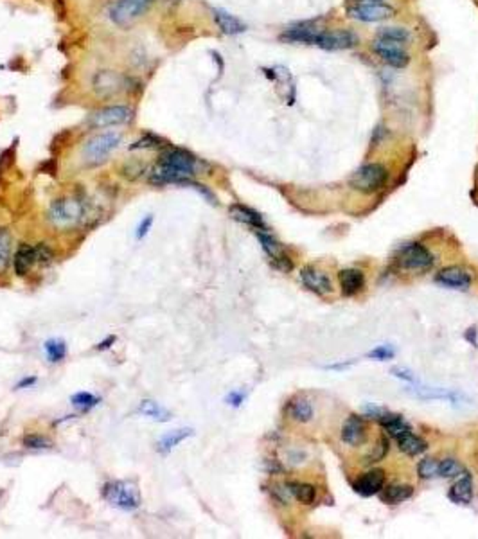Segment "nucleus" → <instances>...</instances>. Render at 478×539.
Segmentation results:
<instances>
[{
  "mask_svg": "<svg viewBox=\"0 0 478 539\" xmlns=\"http://www.w3.org/2000/svg\"><path fill=\"white\" fill-rule=\"evenodd\" d=\"M200 169L201 162L191 151L182 148H170L158 158L155 169L149 174V182L155 185H167V183L183 185Z\"/></svg>",
  "mask_w": 478,
  "mask_h": 539,
  "instance_id": "obj_1",
  "label": "nucleus"
},
{
  "mask_svg": "<svg viewBox=\"0 0 478 539\" xmlns=\"http://www.w3.org/2000/svg\"><path fill=\"white\" fill-rule=\"evenodd\" d=\"M122 135L119 131L97 133L83 146V162L87 165H99L121 146Z\"/></svg>",
  "mask_w": 478,
  "mask_h": 539,
  "instance_id": "obj_2",
  "label": "nucleus"
},
{
  "mask_svg": "<svg viewBox=\"0 0 478 539\" xmlns=\"http://www.w3.org/2000/svg\"><path fill=\"white\" fill-rule=\"evenodd\" d=\"M388 182V171L381 164H365L356 169L349 179V185L354 191L363 192V194H372V192L381 191Z\"/></svg>",
  "mask_w": 478,
  "mask_h": 539,
  "instance_id": "obj_3",
  "label": "nucleus"
},
{
  "mask_svg": "<svg viewBox=\"0 0 478 539\" xmlns=\"http://www.w3.org/2000/svg\"><path fill=\"white\" fill-rule=\"evenodd\" d=\"M103 496L106 500L122 511H135L140 507V491L137 483L126 482V480H115L106 483L103 489Z\"/></svg>",
  "mask_w": 478,
  "mask_h": 539,
  "instance_id": "obj_4",
  "label": "nucleus"
},
{
  "mask_svg": "<svg viewBox=\"0 0 478 539\" xmlns=\"http://www.w3.org/2000/svg\"><path fill=\"white\" fill-rule=\"evenodd\" d=\"M49 222L58 229H69L81 222L83 205L74 198H61L49 207Z\"/></svg>",
  "mask_w": 478,
  "mask_h": 539,
  "instance_id": "obj_5",
  "label": "nucleus"
},
{
  "mask_svg": "<svg viewBox=\"0 0 478 539\" xmlns=\"http://www.w3.org/2000/svg\"><path fill=\"white\" fill-rule=\"evenodd\" d=\"M133 108L128 105H110L105 108L96 110L88 117V126L90 128H113L126 124L133 119Z\"/></svg>",
  "mask_w": 478,
  "mask_h": 539,
  "instance_id": "obj_6",
  "label": "nucleus"
},
{
  "mask_svg": "<svg viewBox=\"0 0 478 539\" xmlns=\"http://www.w3.org/2000/svg\"><path fill=\"white\" fill-rule=\"evenodd\" d=\"M153 4V0H117L108 9V18L115 26H128L142 17Z\"/></svg>",
  "mask_w": 478,
  "mask_h": 539,
  "instance_id": "obj_7",
  "label": "nucleus"
},
{
  "mask_svg": "<svg viewBox=\"0 0 478 539\" xmlns=\"http://www.w3.org/2000/svg\"><path fill=\"white\" fill-rule=\"evenodd\" d=\"M126 78L117 72V70L105 69L97 70L94 78H92V88L96 92L97 97L103 99H110V97L119 96L121 92L126 90Z\"/></svg>",
  "mask_w": 478,
  "mask_h": 539,
  "instance_id": "obj_8",
  "label": "nucleus"
},
{
  "mask_svg": "<svg viewBox=\"0 0 478 539\" xmlns=\"http://www.w3.org/2000/svg\"><path fill=\"white\" fill-rule=\"evenodd\" d=\"M396 263L403 270H415V272H425L434 265V256L428 248L419 243L404 244L396 256Z\"/></svg>",
  "mask_w": 478,
  "mask_h": 539,
  "instance_id": "obj_9",
  "label": "nucleus"
},
{
  "mask_svg": "<svg viewBox=\"0 0 478 539\" xmlns=\"http://www.w3.org/2000/svg\"><path fill=\"white\" fill-rule=\"evenodd\" d=\"M372 51L394 69H404L410 63V56L401 49V44L385 42V40H374Z\"/></svg>",
  "mask_w": 478,
  "mask_h": 539,
  "instance_id": "obj_10",
  "label": "nucleus"
},
{
  "mask_svg": "<svg viewBox=\"0 0 478 539\" xmlns=\"http://www.w3.org/2000/svg\"><path fill=\"white\" fill-rule=\"evenodd\" d=\"M347 15L360 22H381V20L394 17V9L390 6L379 4V2H374V4H361L360 2L356 6H351L347 9Z\"/></svg>",
  "mask_w": 478,
  "mask_h": 539,
  "instance_id": "obj_11",
  "label": "nucleus"
},
{
  "mask_svg": "<svg viewBox=\"0 0 478 539\" xmlns=\"http://www.w3.org/2000/svg\"><path fill=\"white\" fill-rule=\"evenodd\" d=\"M358 38L351 31H320L317 36L318 47L327 49V51H340L356 45Z\"/></svg>",
  "mask_w": 478,
  "mask_h": 539,
  "instance_id": "obj_12",
  "label": "nucleus"
},
{
  "mask_svg": "<svg viewBox=\"0 0 478 539\" xmlns=\"http://www.w3.org/2000/svg\"><path fill=\"white\" fill-rule=\"evenodd\" d=\"M300 281L308 288L309 292L318 293V295H329L333 293V284H331V279L327 277L324 272L313 268V266H306V268L300 270Z\"/></svg>",
  "mask_w": 478,
  "mask_h": 539,
  "instance_id": "obj_13",
  "label": "nucleus"
},
{
  "mask_svg": "<svg viewBox=\"0 0 478 539\" xmlns=\"http://www.w3.org/2000/svg\"><path fill=\"white\" fill-rule=\"evenodd\" d=\"M435 281L446 288L453 290H468L471 286V274L462 266H450V268L440 270L435 275Z\"/></svg>",
  "mask_w": 478,
  "mask_h": 539,
  "instance_id": "obj_14",
  "label": "nucleus"
},
{
  "mask_svg": "<svg viewBox=\"0 0 478 539\" xmlns=\"http://www.w3.org/2000/svg\"><path fill=\"white\" fill-rule=\"evenodd\" d=\"M385 487V473L381 470H372L369 473L361 474L356 482L352 483V489L361 496L378 495Z\"/></svg>",
  "mask_w": 478,
  "mask_h": 539,
  "instance_id": "obj_15",
  "label": "nucleus"
},
{
  "mask_svg": "<svg viewBox=\"0 0 478 539\" xmlns=\"http://www.w3.org/2000/svg\"><path fill=\"white\" fill-rule=\"evenodd\" d=\"M367 437V428L363 419L358 417V415H349L345 419L344 426H342V440L347 446H352V448H356L360 446Z\"/></svg>",
  "mask_w": 478,
  "mask_h": 539,
  "instance_id": "obj_16",
  "label": "nucleus"
},
{
  "mask_svg": "<svg viewBox=\"0 0 478 539\" xmlns=\"http://www.w3.org/2000/svg\"><path fill=\"white\" fill-rule=\"evenodd\" d=\"M338 283L344 295H354V293L360 292L363 284H365V275L358 268L342 270L338 274Z\"/></svg>",
  "mask_w": 478,
  "mask_h": 539,
  "instance_id": "obj_17",
  "label": "nucleus"
},
{
  "mask_svg": "<svg viewBox=\"0 0 478 539\" xmlns=\"http://www.w3.org/2000/svg\"><path fill=\"white\" fill-rule=\"evenodd\" d=\"M213 17L214 22L217 24V27L222 29V33H225V35L229 36L241 35V33H245V29H247V26H245L239 18H236L234 15L231 13H226L223 9H213Z\"/></svg>",
  "mask_w": 478,
  "mask_h": 539,
  "instance_id": "obj_18",
  "label": "nucleus"
},
{
  "mask_svg": "<svg viewBox=\"0 0 478 539\" xmlns=\"http://www.w3.org/2000/svg\"><path fill=\"white\" fill-rule=\"evenodd\" d=\"M378 421L379 424L385 428V431H387L390 437H394V439H399L401 435L410 433V431H412V426H410L409 422L404 421L401 415H397V413L383 412L378 417Z\"/></svg>",
  "mask_w": 478,
  "mask_h": 539,
  "instance_id": "obj_19",
  "label": "nucleus"
},
{
  "mask_svg": "<svg viewBox=\"0 0 478 539\" xmlns=\"http://www.w3.org/2000/svg\"><path fill=\"white\" fill-rule=\"evenodd\" d=\"M448 496L453 504H459V505L470 504V501L473 500V482H471L470 476H468V474H465V476L462 474V479L456 480V482L452 486Z\"/></svg>",
  "mask_w": 478,
  "mask_h": 539,
  "instance_id": "obj_20",
  "label": "nucleus"
},
{
  "mask_svg": "<svg viewBox=\"0 0 478 539\" xmlns=\"http://www.w3.org/2000/svg\"><path fill=\"white\" fill-rule=\"evenodd\" d=\"M231 214L234 219H238V222L245 223V225L248 226H252V229H256V231H266V225L265 222H263L261 214L256 213V210L252 209H248V207H245V205H232Z\"/></svg>",
  "mask_w": 478,
  "mask_h": 539,
  "instance_id": "obj_21",
  "label": "nucleus"
},
{
  "mask_svg": "<svg viewBox=\"0 0 478 539\" xmlns=\"http://www.w3.org/2000/svg\"><path fill=\"white\" fill-rule=\"evenodd\" d=\"M412 495H413V487L406 486V483H394V486L383 487L381 491H379V498L388 505L401 504V501L409 500Z\"/></svg>",
  "mask_w": 478,
  "mask_h": 539,
  "instance_id": "obj_22",
  "label": "nucleus"
},
{
  "mask_svg": "<svg viewBox=\"0 0 478 539\" xmlns=\"http://www.w3.org/2000/svg\"><path fill=\"white\" fill-rule=\"evenodd\" d=\"M36 263V256H35V247H29V244H20L18 250L15 252L13 257V266L17 275H26L27 272L31 270V266Z\"/></svg>",
  "mask_w": 478,
  "mask_h": 539,
  "instance_id": "obj_23",
  "label": "nucleus"
},
{
  "mask_svg": "<svg viewBox=\"0 0 478 539\" xmlns=\"http://www.w3.org/2000/svg\"><path fill=\"white\" fill-rule=\"evenodd\" d=\"M397 440V448L401 449L403 453L410 455V457H415V455H421L422 451H426V442L422 439H419L418 435H413L412 431L410 433L401 435Z\"/></svg>",
  "mask_w": 478,
  "mask_h": 539,
  "instance_id": "obj_24",
  "label": "nucleus"
},
{
  "mask_svg": "<svg viewBox=\"0 0 478 539\" xmlns=\"http://www.w3.org/2000/svg\"><path fill=\"white\" fill-rule=\"evenodd\" d=\"M412 394H415L421 399H452V401H459L461 396L456 394V392L448 390V388H434V387H415L410 388Z\"/></svg>",
  "mask_w": 478,
  "mask_h": 539,
  "instance_id": "obj_25",
  "label": "nucleus"
},
{
  "mask_svg": "<svg viewBox=\"0 0 478 539\" xmlns=\"http://www.w3.org/2000/svg\"><path fill=\"white\" fill-rule=\"evenodd\" d=\"M288 491L295 496L300 504L311 505L317 500V489H315L311 483H302V482H290L288 483Z\"/></svg>",
  "mask_w": 478,
  "mask_h": 539,
  "instance_id": "obj_26",
  "label": "nucleus"
},
{
  "mask_svg": "<svg viewBox=\"0 0 478 539\" xmlns=\"http://www.w3.org/2000/svg\"><path fill=\"white\" fill-rule=\"evenodd\" d=\"M139 412L142 413V415H146V417L158 422H165L171 419V413L167 412L164 406H160V404L155 403V401L151 399H144L139 406Z\"/></svg>",
  "mask_w": 478,
  "mask_h": 539,
  "instance_id": "obj_27",
  "label": "nucleus"
},
{
  "mask_svg": "<svg viewBox=\"0 0 478 539\" xmlns=\"http://www.w3.org/2000/svg\"><path fill=\"white\" fill-rule=\"evenodd\" d=\"M376 40H385V42L403 45L410 40V31L404 29V27H381L376 33Z\"/></svg>",
  "mask_w": 478,
  "mask_h": 539,
  "instance_id": "obj_28",
  "label": "nucleus"
},
{
  "mask_svg": "<svg viewBox=\"0 0 478 539\" xmlns=\"http://www.w3.org/2000/svg\"><path fill=\"white\" fill-rule=\"evenodd\" d=\"M290 415L297 422H309L313 417V406L308 399H295L290 403Z\"/></svg>",
  "mask_w": 478,
  "mask_h": 539,
  "instance_id": "obj_29",
  "label": "nucleus"
},
{
  "mask_svg": "<svg viewBox=\"0 0 478 539\" xmlns=\"http://www.w3.org/2000/svg\"><path fill=\"white\" fill-rule=\"evenodd\" d=\"M192 430H174L170 431V433H165L160 440H158V449L162 453L171 451L173 448H176L182 440H186L187 437H191Z\"/></svg>",
  "mask_w": 478,
  "mask_h": 539,
  "instance_id": "obj_30",
  "label": "nucleus"
},
{
  "mask_svg": "<svg viewBox=\"0 0 478 539\" xmlns=\"http://www.w3.org/2000/svg\"><path fill=\"white\" fill-rule=\"evenodd\" d=\"M44 349H45V354H47L49 361H53V363L61 361L63 358L67 356V345L63 340H47L44 345Z\"/></svg>",
  "mask_w": 478,
  "mask_h": 539,
  "instance_id": "obj_31",
  "label": "nucleus"
},
{
  "mask_svg": "<svg viewBox=\"0 0 478 539\" xmlns=\"http://www.w3.org/2000/svg\"><path fill=\"white\" fill-rule=\"evenodd\" d=\"M462 473H464V467L455 458H446V461L439 462V476L443 479H455V476H461Z\"/></svg>",
  "mask_w": 478,
  "mask_h": 539,
  "instance_id": "obj_32",
  "label": "nucleus"
},
{
  "mask_svg": "<svg viewBox=\"0 0 478 539\" xmlns=\"http://www.w3.org/2000/svg\"><path fill=\"white\" fill-rule=\"evenodd\" d=\"M70 401H72V404H74L76 408L85 410V412H88V410H92L94 406L99 404V397H96L94 394H90V392H78V394L72 396V399Z\"/></svg>",
  "mask_w": 478,
  "mask_h": 539,
  "instance_id": "obj_33",
  "label": "nucleus"
},
{
  "mask_svg": "<svg viewBox=\"0 0 478 539\" xmlns=\"http://www.w3.org/2000/svg\"><path fill=\"white\" fill-rule=\"evenodd\" d=\"M11 259V234L0 229V268H6Z\"/></svg>",
  "mask_w": 478,
  "mask_h": 539,
  "instance_id": "obj_34",
  "label": "nucleus"
},
{
  "mask_svg": "<svg viewBox=\"0 0 478 539\" xmlns=\"http://www.w3.org/2000/svg\"><path fill=\"white\" fill-rule=\"evenodd\" d=\"M418 473H419V476L425 480H430V479H435V476H439V462L435 461V458H425V461L419 462Z\"/></svg>",
  "mask_w": 478,
  "mask_h": 539,
  "instance_id": "obj_35",
  "label": "nucleus"
},
{
  "mask_svg": "<svg viewBox=\"0 0 478 539\" xmlns=\"http://www.w3.org/2000/svg\"><path fill=\"white\" fill-rule=\"evenodd\" d=\"M162 139L153 133H144L139 140H135L131 144L130 149H155L158 146H162Z\"/></svg>",
  "mask_w": 478,
  "mask_h": 539,
  "instance_id": "obj_36",
  "label": "nucleus"
},
{
  "mask_svg": "<svg viewBox=\"0 0 478 539\" xmlns=\"http://www.w3.org/2000/svg\"><path fill=\"white\" fill-rule=\"evenodd\" d=\"M24 444L31 449L51 448V440L47 437H42V435H27V437H24Z\"/></svg>",
  "mask_w": 478,
  "mask_h": 539,
  "instance_id": "obj_37",
  "label": "nucleus"
},
{
  "mask_svg": "<svg viewBox=\"0 0 478 539\" xmlns=\"http://www.w3.org/2000/svg\"><path fill=\"white\" fill-rule=\"evenodd\" d=\"M35 256L36 263H40V265H49V263L53 261V252H51V248L44 243H40L38 247H35Z\"/></svg>",
  "mask_w": 478,
  "mask_h": 539,
  "instance_id": "obj_38",
  "label": "nucleus"
},
{
  "mask_svg": "<svg viewBox=\"0 0 478 539\" xmlns=\"http://www.w3.org/2000/svg\"><path fill=\"white\" fill-rule=\"evenodd\" d=\"M367 356L372 358V360H381V361L390 360V358L394 356V349L388 347V345H379V347L372 349Z\"/></svg>",
  "mask_w": 478,
  "mask_h": 539,
  "instance_id": "obj_39",
  "label": "nucleus"
},
{
  "mask_svg": "<svg viewBox=\"0 0 478 539\" xmlns=\"http://www.w3.org/2000/svg\"><path fill=\"white\" fill-rule=\"evenodd\" d=\"M387 451H388V442L385 439H381L379 440V446H376L374 451L369 455V458H367V464H370V462H379L385 455H387Z\"/></svg>",
  "mask_w": 478,
  "mask_h": 539,
  "instance_id": "obj_40",
  "label": "nucleus"
},
{
  "mask_svg": "<svg viewBox=\"0 0 478 539\" xmlns=\"http://www.w3.org/2000/svg\"><path fill=\"white\" fill-rule=\"evenodd\" d=\"M151 225H153V216H151V214H149V216L144 217L142 223H140L139 229H137V240H142L144 235H146L149 232Z\"/></svg>",
  "mask_w": 478,
  "mask_h": 539,
  "instance_id": "obj_41",
  "label": "nucleus"
},
{
  "mask_svg": "<svg viewBox=\"0 0 478 539\" xmlns=\"http://www.w3.org/2000/svg\"><path fill=\"white\" fill-rule=\"evenodd\" d=\"M392 374L396 376V378L406 379V381L410 383H415V378L412 376V372H410V370H404L403 367H394V369H392Z\"/></svg>",
  "mask_w": 478,
  "mask_h": 539,
  "instance_id": "obj_42",
  "label": "nucleus"
},
{
  "mask_svg": "<svg viewBox=\"0 0 478 539\" xmlns=\"http://www.w3.org/2000/svg\"><path fill=\"white\" fill-rule=\"evenodd\" d=\"M243 399H245L243 392H231L229 397H226L229 404H232V406H239V404L243 403Z\"/></svg>",
  "mask_w": 478,
  "mask_h": 539,
  "instance_id": "obj_43",
  "label": "nucleus"
},
{
  "mask_svg": "<svg viewBox=\"0 0 478 539\" xmlns=\"http://www.w3.org/2000/svg\"><path fill=\"white\" fill-rule=\"evenodd\" d=\"M113 342H115V336H108V338H106L105 342H101V344H97L96 349H97V351H105V349H108L110 345L113 344Z\"/></svg>",
  "mask_w": 478,
  "mask_h": 539,
  "instance_id": "obj_44",
  "label": "nucleus"
},
{
  "mask_svg": "<svg viewBox=\"0 0 478 539\" xmlns=\"http://www.w3.org/2000/svg\"><path fill=\"white\" fill-rule=\"evenodd\" d=\"M36 383V378H24L22 381L18 383L17 388H26V387H31V385H35Z\"/></svg>",
  "mask_w": 478,
  "mask_h": 539,
  "instance_id": "obj_45",
  "label": "nucleus"
},
{
  "mask_svg": "<svg viewBox=\"0 0 478 539\" xmlns=\"http://www.w3.org/2000/svg\"><path fill=\"white\" fill-rule=\"evenodd\" d=\"M358 2H361V0H358ZM369 2H379V0H369Z\"/></svg>",
  "mask_w": 478,
  "mask_h": 539,
  "instance_id": "obj_46",
  "label": "nucleus"
}]
</instances>
